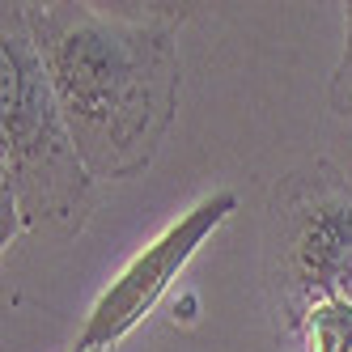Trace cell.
<instances>
[{
	"instance_id": "obj_5",
	"label": "cell",
	"mask_w": 352,
	"mask_h": 352,
	"mask_svg": "<svg viewBox=\"0 0 352 352\" xmlns=\"http://www.w3.org/2000/svg\"><path fill=\"white\" fill-rule=\"evenodd\" d=\"M289 352H352V306L348 301H322L306 310L293 331L280 340Z\"/></svg>"
},
{
	"instance_id": "obj_8",
	"label": "cell",
	"mask_w": 352,
	"mask_h": 352,
	"mask_svg": "<svg viewBox=\"0 0 352 352\" xmlns=\"http://www.w3.org/2000/svg\"><path fill=\"white\" fill-rule=\"evenodd\" d=\"M280 352H289V348H280Z\"/></svg>"
},
{
	"instance_id": "obj_1",
	"label": "cell",
	"mask_w": 352,
	"mask_h": 352,
	"mask_svg": "<svg viewBox=\"0 0 352 352\" xmlns=\"http://www.w3.org/2000/svg\"><path fill=\"white\" fill-rule=\"evenodd\" d=\"M21 9L85 170L98 183L144 174L179 115V26L191 5L21 0Z\"/></svg>"
},
{
	"instance_id": "obj_6",
	"label": "cell",
	"mask_w": 352,
	"mask_h": 352,
	"mask_svg": "<svg viewBox=\"0 0 352 352\" xmlns=\"http://www.w3.org/2000/svg\"><path fill=\"white\" fill-rule=\"evenodd\" d=\"M344 9V47H340V60H336V72L327 81V107H331L340 119L352 123V0Z\"/></svg>"
},
{
	"instance_id": "obj_3",
	"label": "cell",
	"mask_w": 352,
	"mask_h": 352,
	"mask_svg": "<svg viewBox=\"0 0 352 352\" xmlns=\"http://www.w3.org/2000/svg\"><path fill=\"white\" fill-rule=\"evenodd\" d=\"M263 289L276 340L322 301L352 306V179L336 162H301L267 187Z\"/></svg>"
},
{
	"instance_id": "obj_4",
	"label": "cell",
	"mask_w": 352,
	"mask_h": 352,
	"mask_svg": "<svg viewBox=\"0 0 352 352\" xmlns=\"http://www.w3.org/2000/svg\"><path fill=\"white\" fill-rule=\"evenodd\" d=\"M238 212L234 191H212L195 208H187L179 221H170L166 230L140 246L136 255L115 272V280L98 293V301L85 314V327L77 331V352H111L128 340L136 327L153 314V306L170 293V285L183 276V267L195 259V250L204 246L225 221Z\"/></svg>"
},
{
	"instance_id": "obj_7",
	"label": "cell",
	"mask_w": 352,
	"mask_h": 352,
	"mask_svg": "<svg viewBox=\"0 0 352 352\" xmlns=\"http://www.w3.org/2000/svg\"><path fill=\"white\" fill-rule=\"evenodd\" d=\"M68 352H77V348H68Z\"/></svg>"
},
{
	"instance_id": "obj_2",
	"label": "cell",
	"mask_w": 352,
	"mask_h": 352,
	"mask_svg": "<svg viewBox=\"0 0 352 352\" xmlns=\"http://www.w3.org/2000/svg\"><path fill=\"white\" fill-rule=\"evenodd\" d=\"M98 208V179L85 170L56 107L21 0L0 5V246L43 230L77 238Z\"/></svg>"
}]
</instances>
